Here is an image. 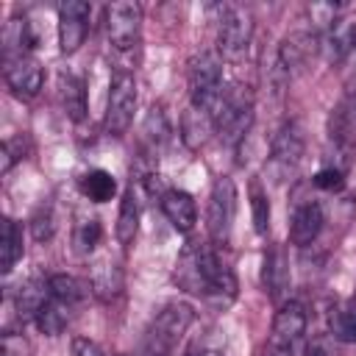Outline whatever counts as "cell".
<instances>
[{
  "instance_id": "cell-1",
  "label": "cell",
  "mask_w": 356,
  "mask_h": 356,
  "mask_svg": "<svg viewBox=\"0 0 356 356\" xmlns=\"http://www.w3.org/2000/svg\"><path fill=\"white\" fill-rule=\"evenodd\" d=\"M189 95H192V106L203 108L206 114H211L217 120L220 106L225 100V89H222V67L214 53H200L197 58H192Z\"/></svg>"
},
{
  "instance_id": "cell-2",
  "label": "cell",
  "mask_w": 356,
  "mask_h": 356,
  "mask_svg": "<svg viewBox=\"0 0 356 356\" xmlns=\"http://www.w3.org/2000/svg\"><path fill=\"white\" fill-rule=\"evenodd\" d=\"M192 320H195V312H192L189 303H181V300L167 303L153 317V325L147 331L145 353H161V356H167L178 345V339L186 334V328L192 325Z\"/></svg>"
},
{
  "instance_id": "cell-3",
  "label": "cell",
  "mask_w": 356,
  "mask_h": 356,
  "mask_svg": "<svg viewBox=\"0 0 356 356\" xmlns=\"http://www.w3.org/2000/svg\"><path fill=\"white\" fill-rule=\"evenodd\" d=\"M214 125L225 145H239L248 136V131L253 125V97H250L248 86L225 89V100L220 106Z\"/></svg>"
},
{
  "instance_id": "cell-4",
  "label": "cell",
  "mask_w": 356,
  "mask_h": 356,
  "mask_svg": "<svg viewBox=\"0 0 356 356\" xmlns=\"http://www.w3.org/2000/svg\"><path fill=\"white\" fill-rule=\"evenodd\" d=\"M136 108V78L128 70H117L111 75L108 100H106V131L111 136H122L131 128Z\"/></svg>"
},
{
  "instance_id": "cell-5",
  "label": "cell",
  "mask_w": 356,
  "mask_h": 356,
  "mask_svg": "<svg viewBox=\"0 0 356 356\" xmlns=\"http://www.w3.org/2000/svg\"><path fill=\"white\" fill-rule=\"evenodd\" d=\"M234 214H236V186L228 175H220L211 186L209 195V211H206V222H209V234L217 245H225L231 236V225H234Z\"/></svg>"
},
{
  "instance_id": "cell-6",
  "label": "cell",
  "mask_w": 356,
  "mask_h": 356,
  "mask_svg": "<svg viewBox=\"0 0 356 356\" xmlns=\"http://www.w3.org/2000/svg\"><path fill=\"white\" fill-rule=\"evenodd\" d=\"M203 298L214 309H225L236 298V278L234 273L220 261V256L203 245Z\"/></svg>"
},
{
  "instance_id": "cell-7",
  "label": "cell",
  "mask_w": 356,
  "mask_h": 356,
  "mask_svg": "<svg viewBox=\"0 0 356 356\" xmlns=\"http://www.w3.org/2000/svg\"><path fill=\"white\" fill-rule=\"evenodd\" d=\"M253 39V17L248 8H239V6H231L222 11L220 17V31H217V44H220V53L225 58H239L248 44Z\"/></svg>"
},
{
  "instance_id": "cell-8",
  "label": "cell",
  "mask_w": 356,
  "mask_h": 356,
  "mask_svg": "<svg viewBox=\"0 0 356 356\" xmlns=\"http://www.w3.org/2000/svg\"><path fill=\"white\" fill-rule=\"evenodd\" d=\"M142 8L136 3H111L106 8V36L114 50H131L139 42Z\"/></svg>"
},
{
  "instance_id": "cell-9",
  "label": "cell",
  "mask_w": 356,
  "mask_h": 356,
  "mask_svg": "<svg viewBox=\"0 0 356 356\" xmlns=\"http://www.w3.org/2000/svg\"><path fill=\"white\" fill-rule=\"evenodd\" d=\"M300 156H303V136H300L295 122H286L273 139V153H270V161H267L270 175L275 181H286L298 170Z\"/></svg>"
},
{
  "instance_id": "cell-10",
  "label": "cell",
  "mask_w": 356,
  "mask_h": 356,
  "mask_svg": "<svg viewBox=\"0 0 356 356\" xmlns=\"http://www.w3.org/2000/svg\"><path fill=\"white\" fill-rule=\"evenodd\" d=\"M89 31V3L67 0L58 6V44L61 53H75Z\"/></svg>"
},
{
  "instance_id": "cell-11",
  "label": "cell",
  "mask_w": 356,
  "mask_h": 356,
  "mask_svg": "<svg viewBox=\"0 0 356 356\" xmlns=\"http://www.w3.org/2000/svg\"><path fill=\"white\" fill-rule=\"evenodd\" d=\"M6 83L11 86L14 95L19 97H36L42 83H44V72H42V64L33 58V56H11L6 58Z\"/></svg>"
},
{
  "instance_id": "cell-12",
  "label": "cell",
  "mask_w": 356,
  "mask_h": 356,
  "mask_svg": "<svg viewBox=\"0 0 356 356\" xmlns=\"http://www.w3.org/2000/svg\"><path fill=\"white\" fill-rule=\"evenodd\" d=\"M306 309L298 303V300H286L281 303V309L275 312L273 317V337H270V345H278V348H292L303 334H306Z\"/></svg>"
},
{
  "instance_id": "cell-13",
  "label": "cell",
  "mask_w": 356,
  "mask_h": 356,
  "mask_svg": "<svg viewBox=\"0 0 356 356\" xmlns=\"http://www.w3.org/2000/svg\"><path fill=\"white\" fill-rule=\"evenodd\" d=\"M175 284L189 295H203V245L189 242L184 245L175 261Z\"/></svg>"
},
{
  "instance_id": "cell-14",
  "label": "cell",
  "mask_w": 356,
  "mask_h": 356,
  "mask_svg": "<svg viewBox=\"0 0 356 356\" xmlns=\"http://www.w3.org/2000/svg\"><path fill=\"white\" fill-rule=\"evenodd\" d=\"M320 50V42L314 33H306V31H295L289 33L284 42H281V50H278V61L284 67V72H300L312 56Z\"/></svg>"
},
{
  "instance_id": "cell-15",
  "label": "cell",
  "mask_w": 356,
  "mask_h": 356,
  "mask_svg": "<svg viewBox=\"0 0 356 356\" xmlns=\"http://www.w3.org/2000/svg\"><path fill=\"white\" fill-rule=\"evenodd\" d=\"M161 211L172 222V228L181 234H189L197 222V206H195L192 195L184 189H167L161 195Z\"/></svg>"
},
{
  "instance_id": "cell-16",
  "label": "cell",
  "mask_w": 356,
  "mask_h": 356,
  "mask_svg": "<svg viewBox=\"0 0 356 356\" xmlns=\"http://www.w3.org/2000/svg\"><path fill=\"white\" fill-rule=\"evenodd\" d=\"M323 231V209L320 203L314 200H306L300 203L295 211H292V222H289V239L292 245H312L317 239V234Z\"/></svg>"
},
{
  "instance_id": "cell-17",
  "label": "cell",
  "mask_w": 356,
  "mask_h": 356,
  "mask_svg": "<svg viewBox=\"0 0 356 356\" xmlns=\"http://www.w3.org/2000/svg\"><path fill=\"white\" fill-rule=\"evenodd\" d=\"M89 286L100 300H114L122 292V267L111 256L97 259L89 273Z\"/></svg>"
},
{
  "instance_id": "cell-18",
  "label": "cell",
  "mask_w": 356,
  "mask_h": 356,
  "mask_svg": "<svg viewBox=\"0 0 356 356\" xmlns=\"http://www.w3.org/2000/svg\"><path fill=\"white\" fill-rule=\"evenodd\" d=\"M261 284L267 289V295L273 300H281L289 289V261L284 256L281 248H273L264 256V267H261Z\"/></svg>"
},
{
  "instance_id": "cell-19",
  "label": "cell",
  "mask_w": 356,
  "mask_h": 356,
  "mask_svg": "<svg viewBox=\"0 0 356 356\" xmlns=\"http://www.w3.org/2000/svg\"><path fill=\"white\" fill-rule=\"evenodd\" d=\"M214 128H217V125H214V117L206 114V111L197 108V106H189V108L184 111V117H181V139L186 142L189 150L203 147L206 139L214 134Z\"/></svg>"
},
{
  "instance_id": "cell-20",
  "label": "cell",
  "mask_w": 356,
  "mask_h": 356,
  "mask_svg": "<svg viewBox=\"0 0 356 356\" xmlns=\"http://www.w3.org/2000/svg\"><path fill=\"white\" fill-rule=\"evenodd\" d=\"M50 300V284L47 281H39V278H31V281H22L14 292V309L22 320L33 317L42 312V306Z\"/></svg>"
},
{
  "instance_id": "cell-21",
  "label": "cell",
  "mask_w": 356,
  "mask_h": 356,
  "mask_svg": "<svg viewBox=\"0 0 356 356\" xmlns=\"http://www.w3.org/2000/svg\"><path fill=\"white\" fill-rule=\"evenodd\" d=\"M170 120H167V111L161 106H150V111L145 114V122H142V145L147 147V156H156L167 139H170Z\"/></svg>"
},
{
  "instance_id": "cell-22",
  "label": "cell",
  "mask_w": 356,
  "mask_h": 356,
  "mask_svg": "<svg viewBox=\"0 0 356 356\" xmlns=\"http://www.w3.org/2000/svg\"><path fill=\"white\" fill-rule=\"evenodd\" d=\"M72 309H75V306H70V303H64V300H58V298L50 295V300H47V303L42 306V312L36 314L39 331L47 334V337H58V334L67 328V323H70V317H72Z\"/></svg>"
},
{
  "instance_id": "cell-23",
  "label": "cell",
  "mask_w": 356,
  "mask_h": 356,
  "mask_svg": "<svg viewBox=\"0 0 356 356\" xmlns=\"http://www.w3.org/2000/svg\"><path fill=\"white\" fill-rule=\"evenodd\" d=\"M353 44H356V28L337 19L334 25H328V33H325V39H323L320 47L325 50L328 61H342L353 50Z\"/></svg>"
},
{
  "instance_id": "cell-24",
  "label": "cell",
  "mask_w": 356,
  "mask_h": 356,
  "mask_svg": "<svg viewBox=\"0 0 356 356\" xmlns=\"http://www.w3.org/2000/svg\"><path fill=\"white\" fill-rule=\"evenodd\" d=\"M58 95H61V103L67 108V114L72 120H83L86 114V89H83V81L72 72H61L58 78Z\"/></svg>"
},
{
  "instance_id": "cell-25",
  "label": "cell",
  "mask_w": 356,
  "mask_h": 356,
  "mask_svg": "<svg viewBox=\"0 0 356 356\" xmlns=\"http://www.w3.org/2000/svg\"><path fill=\"white\" fill-rule=\"evenodd\" d=\"M78 186H81L83 197H89L92 203H106V200H111L117 195V181L106 170H89V172H83L81 181H78Z\"/></svg>"
},
{
  "instance_id": "cell-26",
  "label": "cell",
  "mask_w": 356,
  "mask_h": 356,
  "mask_svg": "<svg viewBox=\"0 0 356 356\" xmlns=\"http://www.w3.org/2000/svg\"><path fill=\"white\" fill-rule=\"evenodd\" d=\"M136 228H139V206H136V195L134 189H128L122 195V203H120V214H117V242L120 245H131L134 236H136Z\"/></svg>"
},
{
  "instance_id": "cell-27",
  "label": "cell",
  "mask_w": 356,
  "mask_h": 356,
  "mask_svg": "<svg viewBox=\"0 0 356 356\" xmlns=\"http://www.w3.org/2000/svg\"><path fill=\"white\" fill-rule=\"evenodd\" d=\"M19 256H22V228L11 217H6L3 220V239H0V267H3V273H11L14 264L19 261Z\"/></svg>"
},
{
  "instance_id": "cell-28",
  "label": "cell",
  "mask_w": 356,
  "mask_h": 356,
  "mask_svg": "<svg viewBox=\"0 0 356 356\" xmlns=\"http://www.w3.org/2000/svg\"><path fill=\"white\" fill-rule=\"evenodd\" d=\"M331 337L337 342H356V300H345L331 312Z\"/></svg>"
},
{
  "instance_id": "cell-29",
  "label": "cell",
  "mask_w": 356,
  "mask_h": 356,
  "mask_svg": "<svg viewBox=\"0 0 356 356\" xmlns=\"http://www.w3.org/2000/svg\"><path fill=\"white\" fill-rule=\"evenodd\" d=\"M47 284H50V295L58 298V300H64V303H70V306H78V303L86 298V292L92 289V286H86L81 278H75V275H64V273L50 275Z\"/></svg>"
},
{
  "instance_id": "cell-30",
  "label": "cell",
  "mask_w": 356,
  "mask_h": 356,
  "mask_svg": "<svg viewBox=\"0 0 356 356\" xmlns=\"http://www.w3.org/2000/svg\"><path fill=\"white\" fill-rule=\"evenodd\" d=\"M97 242H100V222H97V217L81 214L78 222H75V231H72V245H75V250H78L81 256H86V253H92V250L97 248Z\"/></svg>"
},
{
  "instance_id": "cell-31",
  "label": "cell",
  "mask_w": 356,
  "mask_h": 356,
  "mask_svg": "<svg viewBox=\"0 0 356 356\" xmlns=\"http://www.w3.org/2000/svg\"><path fill=\"white\" fill-rule=\"evenodd\" d=\"M250 209H253L256 234L267 236V231H270V200H267V195L259 186H253V192H250Z\"/></svg>"
},
{
  "instance_id": "cell-32",
  "label": "cell",
  "mask_w": 356,
  "mask_h": 356,
  "mask_svg": "<svg viewBox=\"0 0 356 356\" xmlns=\"http://www.w3.org/2000/svg\"><path fill=\"white\" fill-rule=\"evenodd\" d=\"M31 228H33V236L42 242V239H50L56 234V220H53V211L50 209H39L31 220Z\"/></svg>"
},
{
  "instance_id": "cell-33",
  "label": "cell",
  "mask_w": 356,
  "mask_h": 356,
  "mask_svg": "<svg viewBox=\"0 0 356 356\" xmlns=\"http://www.w3.org/2000/svg\"><path fill=\"white\" fill-rule=\"evenodd\" d=\"M312 181H314V186L334 192V189H342V184H345V172H342L339 167H323Z\"/></svg>"
},
{
  "instance_id": "cell-34",
  "label": "cell",
  "mask_w": 356,
  "mask_h": 356,
  "mask_svg": "<svg viewBox=\"0 0 356 356\" xmlns=\"http://www.w3.org/2000/svg\"><path fill=\"white\" fill-rule=\"evenodd\" d=\"M306 356H337V348H334V339L331 337H312L309 345H306Z\"/></svg>"
},
{
  "instance_id": "cell-35",
  "label": "cell",
  "mask_w": 356,
  "mask_h": 356,
  "mask_svg": "<svg viewBox=\"0 0 356 356\" xmlns=\"http://www.w3.org/2000/svg\"><path fill=\"white\" fill-rule=\"evenodd\" d=\"M70 356H106V353H103V348L95 339L75 337L72 339V348H70Z\"/></svg>"
},
{
  "instance_id": "cell-36",
  "label": "cell",
  "mask_w": 356,
  "mask_h": 356,
  "mask_svg": "<svg viewBox=\"0 0 356 356\" xmlns=\"http://www.w3.org/2000/svg\"><path fill=\"white\" fill-rule=\"evenodd\" d=\"M189 356H225V350L222 348H214V345H206V342L203 345L197 342V345L189 348Z\"/></svg>"
},
{
  "instance_id": "cell-37",
  "label": "cell",
  "mask_w": 356,
  "mask_h": 356,
  "mask_svg": "<svg viewBox=\"0 0 356 356\" xmlns=\"http://www.w3.org/2000/svg\"><path fill=\"white\" fill-rule=\"evenodd\" d=\"M264 356H292V348H278V345H270Z\"/></svg>"
}]
</instances>
